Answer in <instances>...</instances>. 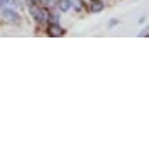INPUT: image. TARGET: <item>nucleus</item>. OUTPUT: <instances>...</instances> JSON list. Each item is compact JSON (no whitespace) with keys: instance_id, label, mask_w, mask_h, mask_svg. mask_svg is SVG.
<instances>
[{"instance_id":"nucleus-1","label":"nucleus","mask_w":149,"mask_h":149,"mask_svg":"<svg viewBox=\"0 0 149 149\" xmlns=\"http://www.w3.org/2000/svg\"><path fill=\"white\" fill-rule=\"evenodd\" d=\"M3 17L5 18V20H7L11 24H19V21H20L19 14L11 8H5L3 11Z\"/></svg>"},{"instance_id":"nucleus-2","label":"nucleus","mask_w":149,"mask_h":149,"mask_svg":"<svg viewBox=\"0 0 149 149\" xmlns=\"http://www.w3.org/2000/svg\"><path fill=\"white\" fill-rule=\"evenodd\" d=\"M48 35H51V36H61L62 34H63V29L59 26V25H56V24H52L49 27H48Z\"/></svg>"},{"instance_id":"nucleus-5","label":"nucleus","mask_w":149,"mask_h":149,"mask_svg":"<svg viewBox=\"0 0 149 149\" xmlns=\"http://www.w3.org/2000/svg\"><path fill=\"white\" fill-rule=\"evenodd\" d=\"M92 11L93 12H101L102 10H103V4L101 3V1H99V0H95V1H93V4H92Z\"/></svg>"},{"instance_id":"nucleus-8","label":"nucleus","mask_w":149,"mask_h":149,"mask_svg":"<svg viewBox=\"0 0 149 149\" xmlns=\"http://www.w3.org/2000/svg\"><path fill=\"white\" fill-rule=\"evenodd\" d=\"M51 1H52V0H44L42 3H45V4H51Z\"/></svg>"},{"instance_id":"nucleus-7","label":"nucleus","mask_w":149,"mask_h":149,"mask_svg":"<svg viewBox=\"0 0 149 149\" xmlns=\"http://www.w3.org/2000/svg\"><path fill=\"white\" fill-rule=\"evenodd\" d=\"M139 36H148V28H144V32H141Z\"/></svg>"},{"instance_id":"nucleus-4","label":"nucleus","mask_w":149,"mask_h":149,"mask_svg":"<svg viewBox=\"0 0 149 149\" xmlns=\"http://www.w3.org/2000/svg\"><path fill=\"white\" fill-rule=\"evenodd\" d=\"M72 6V1L70 0H60L59 3V8L62 11V12H67Z\"/></svg>"},{"instance_id":"nucleus-6","label":"nucleus","mask_w":149,"mask_h":149,"mask_svg":"<svg viewBox=\"0 0 149 149\" xmlns=\"http://www.w3.org/2000/svg\"><path fill=\"white\" fill-rule=\"evenodd\" d=\"M11 4H12V0H0V6H3V7L10 6Z\"/></svg>"},{"instance_id":"nucleus-3","label":"nucleus","mask_w":149,"mask_h":149,"mask_svg":"<svg viewBox=\"0 0 149 149\" xmlns=\"http://www.w3.org/2000/svg\"><path fill=\"white\" fill-rule=\"evenodd\" d=\"M31 13H32V15L35 18V20H38V21H44V20L46 19L45 13H44L39 7H36V6H32V7H31Z\"/></svg>"}]
</instances>
